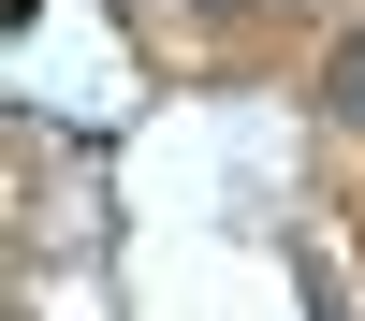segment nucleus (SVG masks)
<instances>
[{
  "label": "nucleus",
  "mask_w": 365,
  "mask_h": 321,
  "mask_svg": "<svg viewBox=\"0 0 365 321\" xmlns=\"http://www.w3.org/2000/svg\"><path fill=\"white\" fill-rule=\"evenodd\" d=\"M336 117H365V44H351V58H336Z\"/></svg>",
  "instance_id": "1"
}]
</instances>
